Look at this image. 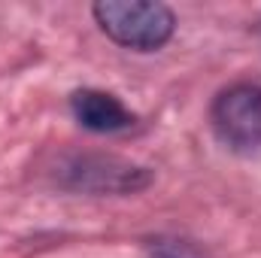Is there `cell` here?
<instances>
[{
	"label": "cell",
	"instance_id": "6da1fadb",
	"mask_svg": "<svg viewBox=\"0 0 261 258\" xmlns=\"http://www.w3.org/2000/svg\"><path fill=\"white\" fill-rule=\"evenodd\" d=\"M91 15L116 46L130 52H158L176 34V12L158 0H97Z\"/></svg>",
	"mask_w": 261,
	"mask_h": 258
},
{
	"label": "cell",
	"instance_id": "7a4b0ae2",
	"mask_svg": "<svg viewBox=\"0 0 261 258\" xmlns=\"http://www.w3.org/2000/svg\"><path fill=\"white\" fill-rule=\"evenodd\" d=\"M55 183L82 194H137L152 186V170L119 155L73 152L58 158Z\"/></svg>",
	"mask_w": 261,
	"mask_h": 258
},
{
	"label": "cell",
	"instance_id": "3957f363",
	"mask_svg": "<svg viewBox=\"0 0 261 258\" xmlns=\"http://www.w3.org/2000/svg\"><path fill=\"white\" fill-rule=\"evenodd\" d=\"M210 128L231 152L261 149V82H231L210 104Z\"/></svg>",
	"mask_w": 261,
	"mask_h": 258
},
{
	"label": "cell",
	"instance_id": "277c9868",
	"mask_svg": "<svg viewBox=\"0 0 261 258\" xmlns=\"http://www.w3.org/2000/svg\"><path fill=\"white\" fill-rule=\"evenodd\" d=\"M70 113L73 119L91 134H122L137 125V116L128 107L100 88H79L70 94Z\"/></svg>",
	"mask_w": 261,
	"mask_h": 258
},
{
	"label": "cell",
	"instance_id": "5b68a950",
	"mask_svg": "<svg viewBox=\"0 0 261 258\" xmlns=\"http://www.w3.org/2000/svg\"><path fill=\"white\" fill-rule=\"evenodd\" d=\"M146 255L149 258H210L203 246H197L189 237H176V234H161L152 237L146 243Z\"/></svg>",
	"mask_w": 261,
	"mask_h": 258
}]
</instances>
